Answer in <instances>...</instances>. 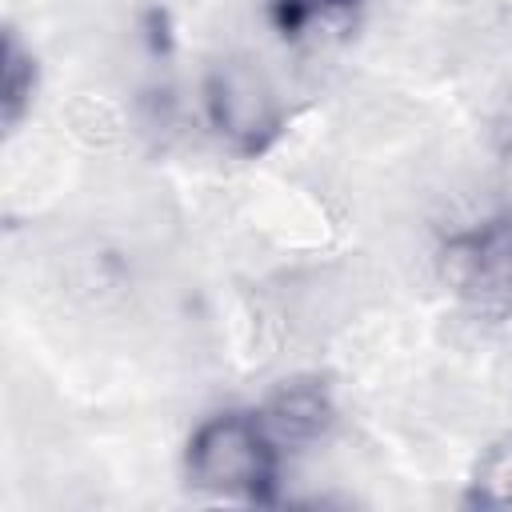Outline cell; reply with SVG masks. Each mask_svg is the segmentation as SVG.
<instances>
[{
	"label": "cell",
	"instance_id": "obj_6",
	"mask_svg": "<svg viewBox=\"0 0 512 512\" xmlns=\"http://www.w3.org/2000/svg\"><path fill=\"white\" fill-rule=\"evenodd\" d=\"M0 104H4V124H16L20 112L32 100V84H36V68H32V52L20 48V40L8 32L4 36V56H0Z\"/></svg>",
	"mask_w": 512,
	"mask_h": 512
},
{
	"label": "cell",
	"instance_id": "obj_5",
	"mask_svg": "<svg viewBox=\"0 0 512 512\" xmlns=\"http://www.w3.org/2000/svg\"><path fill=\"white\" fill-rule=\"evenodd\" d=\"M468 500L480 508H512V432L492 440L476 460Z\"/></svg>",
	"mask_w": 512,
	"mask_h": 512
},
{
	"label": "cell",
	"instance_id": "obj_3",
	"mask_svg": "<svg viewBox=\"0 0 512 512\" xmlns=\"http://www.w3.org/2000/svg\"><path fill=\"white\" fill-rule=\"evenodd\" d=\"M208 108L216 128L236 144V148H264L276 136L280 124V104L260 72L248 64H224L208 80Z\"/></svg>",
	"mask_w": 512,
	"mask_h": 512
},
{
	"label": "cell",
	"instance_id": "obj_4",
	"mask_svg": "<svg viewBox=\"0 0 512 512\" xmlns=\"http://www.w3.org/2000/svg\"><path fill=\"white\" fill-rule=\"evenodd\" d=\"M332 424V396L320 380H292L268 400V428L280 440L308 444Z\"/></svg>",
	"mask_w": 512,
	"mask_h": 512
},
{
	"label": "cell",
	"instance_id": "obj_1",
	"mask_svg": "<svg viewBox=\"0 0 512 512\" xmlns=\"http://www.w3.org/2000/svg\"><path fill=\"white\" fill-rule=\"evenodd\" d=\"M192 484L232 500H264L276 476L268 432L248 416H212L188 444Z\"/></svg>",
	"mask_w": 512,
	"mask_h": 512
},
{
	"label": "cell",
	"instance_id": "obj_2",
	"mask_svg": "<svg viewBox=\"0 0 512 512\" xmlns=\"http://www.w3.org/2000/svg\"><path fill=\"white\" fill-rule=\"evenodd\" d=\"M448 284L476 312H512V220H488L444 248Z\"/></svg>",
	"mask_w": 512,
	"mask_h": 512
}]
</instances>
